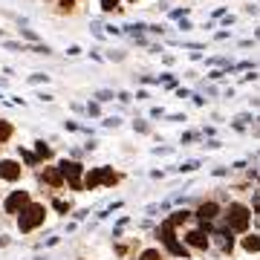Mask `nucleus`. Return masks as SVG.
Returning a JSON list of instances; mask_svg holds the SVG:
<instances>
[{"label": "nucleus", "instance_id": "1a4fd4ad", "mask_svg": "<svg viewBox=\"0 0 260 260\" xmlns=\"http://www.w3.org/2000/svg\"><path fill=\"white\" fill-rule=\"evenodd\" d=\"M217 211H220V208H217V203H205L203 208H200V220H214V217H217Z\"/></svg>", "mask_w": 260, "mask_h": 260}, {"label": "nucleus", "instance_id": "423d86ee", "mask_svg": "<svg viewBox=\"0 0 260 260\" xmlns=\"http://www.w3.org/2000/svg\"><path fill=\"white\" fill-rule=\"evenodd\" d=\"M26 203H29V194H26V191H15V194L6 200V211H9V214L23 211V208H26Z\"/></svg>", "mask_w": 260, "mask_h": 260}, {"label": "nucleus", "instance_id": "6e6552de", "mask_svg": "<svg viewBox=\"0 0 260 260\" xmlns=\"http://www.w3.org/2000/svg\"><path fill=\"white\" fill-rule=\"evenodd\" d=\"M188 243L194 246V249H205L208 246V237L203 232H188Z\"/></svg>", "mask_w": 260, "mask_h": 260}, {"label": "nucleus", "instance_id": "39448f33", "mask_svg": "<svg viewBox=\"0 0 260 260\" xmlns=\"http://www.w3.org/2000/svg\"><path fill=\"white\" fill-rule=\"evenodd\" d=\"M61 174H64L67 179H70V185L75 188V191H81V165L78 162H61Z\"/></svg>", "mask_w": 260, "mask_h": 260}, {"label": "nucleus", "instance_id": "9d476101", "mask_svg": "<svg viewBox=\"0 0 260 260\" xmlns=\"http://www.w3.org/2000/svg\"><path fill=\"white\" fill-rule=\"evenodd\" d=\"M61 177H64L61 168H47V171H44V179H47L49 185H61Z\"/></svg>", "mask_w": 260, "mask_h": 260}, {"label": "nucleus", "instance_id": "2eb2a0df", "mask_svg": "<svg viewBox=\"0 0 260 260\" xmlns=\"http://www.w3.org/2000/svg\"><path fill=\"white\" fill-rule=\"evenodd\" d=\"M142 260H162V257H159V251L148 249V251H145V254H142Z\"/></svg>", "mask_w": 260, "mask_h": 260}, {"label": "nucleus", "instance_id": "f8f14e48", "mask_svg": "<svg viewBox=\"0 0 260 260\" xmlns=\"http://www.w3.org/2000/svg\"><path fill=\"white\" fill-rule=\"evenodd\" d=\"M12 136V127H9V121H0V145H3V142L9 139Z\"/></svg>", "mask_w": 260, "mask_h": 260}, {"label": "nucleus", "instance_id": "f3484780", "mask_svg": "<svg viewBox=\"0 0 260 260\" xmlns=\"http://www.w3.org/2000/svg\"><path fill=\"white\" fill-rule=\"evenodd\" d=\"M73 3H75V0H61V6H64V9H70Z\"/></svg>", "mask_w": 260, "mask_h": 260}, {"label": "nucleus", "instance_id": "20e7f679", "mask_svg": "<svg viewBox=\"0 0 260 260\" xmlns=\"http://www.w3.org/2000/svg\"><path fill=\"white\" fill-rule=\"evenodd\" d=\"M162 240H165V246H168V251H171V254H177V257H185V249H182V243H177V237H174V223H171V220L162 225Z\"/></svg>", "mask_w": 260, "mask_h": 260}, {"label": "nucleus", "instance_id": "a211bd4d", "mask_svg": "<svg viewBox=\"0 0 260 260\" xmlns=\"http://www.w3.org/2000/svg\"><path fill=\"white\" fill-rule=\"evenodd\" d=\"M257 214H260V200H257Z\"/></svg>", "mask_w": 260, "mask_h": 260}, {"label": "nucleus", "instance_id": "dca6fc26", "mask_svg": "<svg viewBox=\"0 0 260 260\" xmlns=\"http://www.w3.org/2000/svg\"><path fill=\"white\" fill-rule=\"evenodd\" d=\"M38 153H41V156L47 159V156H49V153H52V150H49V148H47V145H44V142H38Z\"/></svg>", "mask_w": 260, "mask_h": 260}, {"label": "nucleus", "instance_id": "7ed1b4c3", "mask_svg": "<svg viewBox=\"0 0 260 260\" xmlns=\"http://www.w3.org/2000/svg\"><path fill=\"white\" fill-rule=\"evenodd\" d=\"M116 174H113L110 168H93L90 174H87V179H84V188H95L99 182H107V185H113L116 182Z\"/></svg>", "mask_w": 260, "mask_h": 260}, {"label": "nucleus", "instance_id": "f03ea898", "mask_svg": "<svg viewBox=\"0 0 260 260\" xmlns=\"http://www.w3.org/2000/svg\"><path fill=\"white\" fill-rule=\"evenodd\" d=\"M229 229H232V232H246V229H249V208H246V205L234 203L232 208H229Z\"/></svg>", "mask_w": 260, "mask_h": 260}, {"label": "nucleus", "instance_id": "ddd939ff", "mask_svg": "<svg viewBox=\"0 0 260 260\" xmlns=\"http://www.w3.org/2000/svg\"><path fill=\"white\" fill-rule=\"evenodd\" d=\"M185 220H188V211H177L174 217H171V223H174V225H177V223H185Z\"/></svg>", "mask_w": 260, "mask_h": 260}, {"label": "nucleus", "instance_id": "4468645a", "mask_svg": "<svg viewBox=\"0 0 260 260\" xmlns=\"http://www.w3.org/2000/svg\"><path fill=\"white\" fill-rule=\"evenodd\" d=\"M116 6H119V0H102V9L104 12H113Z\"/></svg>", "mask_w": 260, "mask_h": 260}, {"label": "nucleus", "instance_id": "f257e3e1", "mask_svg": "<svg viewBox=\"0 0 260 260\" xmlns=\"http://www.w3.org/2000/svg\"><path fill=\"white\" fill-rule=\"evenodd\" d=\"M44 205H26L23 211H20V232H32L35 225L44 223Z\"/></svg>", "mask_w": 260, "mask_h": 260}, {"label": "nucleus", "instance_id": "0eeeda50", "mask_svg": "<svg viewBox=\"0 0 260 260\" xmlns=\"http://www.w3.org/2000/svg\"><path fill=\"white\" fill-rule=\"evenodd\" d=\"M0 177L3 179H18L20 177V165L18 162H0Z\"/></svg>", "mask_w": 260, "mask_h": 260}, {"label": "nucleus", "instance_id": "9b49d317", "mask_svg": "<svg viewBox=\"0 0 260 260\" xmlns=\"http://www.w3.org/2000/svg\"><path fill=\"white\" fill-rule=\"evenodd\" d=\"M243 249L246 251H260V237H254V234L246 237V240H243Z\"/></svg>", "mask_w": 260, "mask_h": 260}]
</instances>
